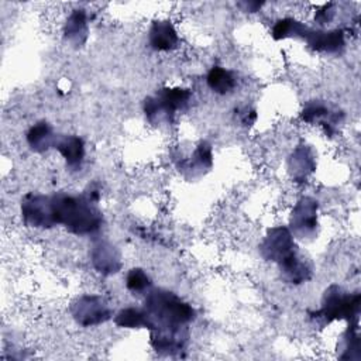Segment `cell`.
I'll use <instances>...</instances> for the list:
<instances>
[{
	"label": "cell",
	"mask_w": 361,
	"mask_h": 361,
	"mask_svg": "<svg viewBox=\"0 0 361 361\" xmlns=\"http://www.w3.org/2000/svg\"><path fill=\"white\" fill-rule=\"evenodd\" d=\"M52 209L58 226H63L76 235L96 234L104 224V217L97 206V200L86 190L82 193L56 192L51 195Z\"/></svg>",
	"instance_id": "6da1fadb"
},
{
	"label": "cell",
	"mask_w": 361,
	"mask_h": 361,
	"mask_svg": "<svg viewBox=\"0 0 361 361\" xmlns=\"http://www.w3.org/2000/svg\"><path fill=\"white\" fill-rule=\"evenodd\" d=\"M142 309L147 314V329H178L189 327L196 319L193 306L164 288H152L144 296Z\"/></svg>",
	"instance_id": "7a4b0ae2"
},
{
	"label": "cell",
	"mask_w": 361,
	"mask_h": 361,
	"mask_svg": "<svg viewBox=\"0 0 361 361\" xmlns=\"http://www.w3.org/2000/svg\"><path fill=\"white\" fill-rule=\"evenodd\" d=\"M361 313V295L358 292H347L337 283H331L323 292L320 307L310 312V319L320 327L336 320L347 323H358Z\"/></svg>",
	"instance_id": "3957f363"
},
{
	"label": "cell",
	"mask_w": 361,
	"mask_h": 361,
	"mask_svg": "<svg viewBox=\"0 0 361 361\" xmlns=\"http://www.w3.org/2000/svg\"><path fill=\"white\" fill-rule=\"evenodd\" d=\"M192 100V92L186 87H161L155 94L142 102V111L152 126L172 124L178 113L185 111Z\"/></svg>",
	"instance_id": "277c9868"
},
{
	"label": "cell",
	"mask_w": 361,
	"mask_h": 361,
	"mask_svg": "<svg viewBox=\"0 0 361 361\" xmlns=\"http://www.w3.org/2000/svg\"><path fill=\"white\" fill-rule=\"evenodd\" d=\"M69 312L75 323L82 327L99 326L113 317V310L107 299L93 293L76 296L71 302Z\"/></svg>",
	"instance_id": "5b68a950"
},
{
	"label": "cell",
	"mask_w": 361,
	"mask_h": 361,
	"mask_svg": "<svg viewBox=\"0 0 361 361\" xmlns=\"http://www.w3.org/2000/svg\"><path fill=\"white\" fill-rule=\"evenodd\" d=\"M319 202L312 196H302L292 207L289 230L295 238L310 241L319 231Z\"/></svg>",
	"instance_id": "8992f818"
},
{
	"label": "cell",
	"mask_w": 361,
	"mask_h": 361,
	"mask_svg": "<svg viewBox=\"0 0 361 361\" xmlns=\"http://www.w3.org/2000/svg\"><path fill=\"white\" fill-rule=\"evenodd\" d=\"M20 213L24 224L31 228L49 230L56 224L51 195L30 192L21 197Z\"/></svg>",
	"instance_id": "52a82bcc"
},
{
	"label": "cell",
	"mask_w": 361,
	"mask_h": 361,
	"mask_svg": "<svg viewBox=\"0 0 361 361\" xmlns=\"http://www.w3.org/2000/svg\"><path fill=\"white\" fill-rule=\"evenodd\" d=\"M258 250L265 261L279 264L282 259L296 251L298 245L289 227L275 226L265 233Z\"/></svg>",
	"instance_id": "ba28073f"
},
{
	"label": "cell",
	"mask_w": 361,
	"mask_h": 361,
	"mask_svg": "<svg viewBox=\"0 0 361 361\" xmlns=\"http://www.w3.org/2000/svg\"><path fill=\"white\" fill-rule=\"evenodd\" d=\"M189 337V327L149 330V344L152 350L165 357L182 355L188 347Z\"/></svg>",
	"instance_id": "9c48e42d"
},
{
	"label": "cell",
	"mask_w": 361,
	"mask_h": 361,
	"mask_svg": "<svg viewBox=\"0 0 361 361\" xmlns=\"http://www.w3.org/2000/svg\"><path fill=\"white\" fill-rule=\"evenodd\" d=\"M300 39H303L313 51L323 54H340L345 47V35L341 28L322 30L306 25Z\"/></svg>",
	"instance_id": "30bf717a"
},
{
	"label": "cell",
	"mask_w": 361,
	"mask_h": 361,
	"mask_svg": "<svg viewBox=\"0 0 361 361\" xmlns=\"http://www.w3.org/2000/svg\"><path fill=\"white\" fill-rule=\"evenodd\" d=\"M178 171L186 179H197L206 175L213 168V149L212 145L202 140L196 144L195 149L186 158H180L176 164Z\"/></svg>",
	"instance_id": "8fae6325"
},
{
	"label": "cell",
	"mask_w": 361,
	"mask_h": 361,
	"mask_svg": "<svg viewBox=\"0 0 361 361\" xmlns=\"http://www.w3.org/2000/svg\"><path fill=\"white\" fill-rule=\"evenodd\" d=\"M89 257L93 268L103 276L116 275L123 267L118 248L107 240H96L90 247Z\"/></svg>",
	"instance_id": "7c38bea8"
},
{
	"label": "cell",
	"mask_w": 361,
	"mask_h": 361,
	"mask_svg": "<svg viewBox=\"0 0 361 361\" xmlns=\"http://www.w3.org/2000/svg\"><path fill=\"white\" fill-rule=\"evenodd\" d=\"M276 265L281 279L290 285H300L303 282H307L313 276L312 261L300 254L299 250L293 251Z\"/></svg>",
	"instance_id": "4fadbf2b"
},
{
	"label": "cell",
	"mask_w": 361,
	"mask_h": 361,
	"mask_svg": "<svg viewBox=\"0 0 361 361\" xmlns=\"http://www.w3.org/2000/svg\"><path fill=\"white\" fill-rule=\"evenodd\" d=\"M316 166L317 155L309 144H299L288 157V172L295 182H306Z\"/></svg>",
	"instance_id": "5bb4252c"
},
{
	"label": "cell",
	"mask_w": 361,
	"mask_h": 361,
	"mask_svg": "<svg viewBox=\"0 0 361 361\" xmlns=\"http://www.w3.org/2000/svg\"><path fill=\"white\" fill-rule=\"evenodd\" d=\"M54 148L61 154L69 171H80L86 155V147L82 137L75 134H58Z\"/></svg>",
	"instance_id": "9a60e30c"
},
{
	"label": "cell",
	"mask_w": 361,
	"mask_h": 361,
	"mask_svg": "<svg viewBox=\"0 0 361 361\" xmlns=\"http://www.w3.org/2000/svg\"><path fill=\"white\" fill-rule=\"evenodd\" d=\"M148 44L154 51L169 52L175 49L179 44V35L168 18L154 20L148 30Z\"/></svg>",
	"instance_id": "2e32d148"
},
{
	"label": "cell",
	"mask_w": 361,
	"mask_h": 361,
	"mask_svg": "<svg viewBox=\"0 0 361 361\" xmlns=\"http://www.w3.org/2000/svg\"><path fill=\"white\" fill-rule=\"evenodd\" d=\"M341 113L337 110H331L324 102L322 100H309L302 111L300 117L306 123H320L324 127L326 134L331 135L336 130V124L340 121Z\"/></svg>",
	"instance_id": "e0dca14e"
},
{
	"label": "cell",
	"mask_w": 361,
	"mask_h": 361,
	"mask_svg": "<svg viewBox=\"0 0 361 361\" xmlns=\"http://www.w3.org/2000/svg\"><path fill=\"white\" fill-rule=\"evenodd\" d=\"M63 38L71 47L82 48L89 37V18L85 8H75L63 24Z\"/></svg>",
	"instance_id": "ac0fdd59"
},
{
	"label": "cell",
	"mask_w": 361,
	"mask_h": 361,
	"mask_svg": "<svg viewBox=\"0 0 361 361\" xmlns=\"http://www.w3.org/2000/svg\"><path fill=\"white\" fill-rule=\"evenodd\" d=\"M56 137L58 134L54 131L52 126L45 120H39L35 124H32L25 134V140L30 149L38 154H44L54 148Z\"/></svg>",
	"instance_id": "d6986e66"
},
{
	"label": "cell",
	"mask_w": 361,
	"mask_h": 361,
	"mask_svg": "<svg viewBox=\"0 0 361 361\" xmlns=\"http://www.w3.org/2000/svg\"><path fill=\"white\" fill-rule=\"evenodd\" d=\"M360 324L348 323L347 329L341 333L337 343V355L341 360H360L361 358V340Z\"/></svg>",
	"instance_id": "ffe728a7"
},
{
	"label": "cell",
	"mask_w": 361,
	"mask_h": 361,
	"mask_svg": "<svg viewBox=\"0 0 361 361\" xmlns=\"http://www.w3.org/2000/svg\"><path fill=\"white\" fill-rule=\"evenodd\" d=\"M206 83L213 93L228 94L234 90L237 85V78L231 71L216 65L209 69L206 75Z\"/></svg>",
	"instance_id": "44dd1931"
},
{
	"label": "cell",
	"mask_w": 361,
	"mask_h": 361,
	"mask_svg": "<svg viewBox=\"0 0 361 361\" xmlns=\"http://www.w3.org/2000/svg\"><path fill=\"white\" fill-rule=\"evenodd\" d=\"M113 322L120 329H147V314L142 307L127 306L120 309L114 316Z\"/></svg>",
	"instance_id": "7402d4cb"
},
{
	"label": "cell",
	"mask_w": 361,
	"mask_h": 361,
	"mask_svg": "<svg viewBox=\"0 0 361 361\" xmlns=\"http://www.w3.org/2000/svg\"><path fill=\"white\" fill-rule=\"evenodd\" d=\"M305 28H306V24L300 23L299 20L292 17H283L275 21L271 30V35L275 41H281L286 38H300Z\"/></svg>",
	"instance_id": "603a6c76"
},
{
	"label": "cell",
	"mask_w": 361,
	"mask_h": 361,
	"mask_svg": "<svg viewBox=\"0 0 361 361\" xmlns=\"http://www.w3.org/2000/svg\"><path fill=\"white\" fill-rule=\"evenodd\" d=\"M126 288L134 296H145L152 289V279L145 269L134 267L126 275Z\"/></svg>",
	"instance_id": "cb8c5ba5"
},
{
	"label": "cell",
	"mask_w": 361,
	"mask_h": 361,
	"mask_svg": "<svg viewBox=\"0 0 361 361\" xmlns=\"http://www.w3.org/2000/svg\"><path fill=\"white\" fill-rule=\"evenodd\" d=\"M334 14H336V6L334 3H327V4H323L316 13H314V21L319 24V25H327L333 18H334Z\"/></svg>",
	"instance_id": "d4e9b609"
},
{
	"label": "cell",
	"mask_w": 361,
	"mask_h": 361,
	"mask_svg": "<svg viewBox=\"0 0 361 361\" xmlns=\"http://www.w3.org/2000/svg\"><path fill=\"white\" fill-rule=\"evenodd\" d=\"M235 117L240 124H243L244 127H250L257 120V111L250 106H243L235 110Z\"/></svg>",
	"instance_id": "484cf974"
},
{
	"label": "cell",
	"mask_w": 361,
	"mask_h": 361,
	"mask_svg": "<svg viewBox=\"0 0 361 361\" xmlns=\"http://www.w3.org/2000/svg\"><path fill=\"white\" fill-rule=\"evenodd\" d=\"M238 6L241 7L243 11L245 13H257L261 10V7L264 6L262 1H254V0H250V1H240Z\"/></svg>",
	"instance_id": "4316f807"
}]
</instances>
